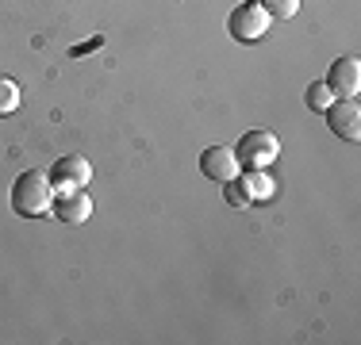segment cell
Returning <instances> with one entry per match:
<instances>
[{
	"label": "cell",
	"instance_id": "8",
	"mask_svg": "<svg viewBox=\"0 0 361 345\" xmlns=\"http://www.w3.org/2000/svg\"><path fill=\"white\" fill-rule=\"evenodd\" d=\"M50 211H54V219L77 227V222H85L92 215V196L85 192V188H77V192H58L54 203H50Z\"/></svg>",
	"mask_w": 361,
	"mask_h": 345
},
{
	"label": "cell",
	"instance_id": "13",
	"mask_svg": "<svg viewBox=\"0 0 361 345\" xmlns=\"http://www.w3.org/2000/svg\"><path fill=\"white\" fill-rule=\"evenodd\" d=\"M257 4L265 8L269 20H292V15L300 12V0H257Z\"/></svg>",
	"mask_w": 361,
	"mask_h": 345
},
{
	"label": "cell",
	"instance_id": "11",
	"mask_svg": "<svg viewBox=\"0 0 361 345\" xmlns=\"http://www.w3.org/2000/svg\"><path fill=\"white\" fill-rule=\"evenodd\" d=\"M223 200H227V207H235V211H246V207L254 203V200H250V192H246V184H243L238 177L223 184Z\"/></svg>",
	"mask_w": 361,
	"mask_h": 345
},
{
	"label": "cell",
	"instance_id": "2",
	"mask_svg": "<svg viewBox=\"0 0 361 345\" xmlns=\"http://www.w3.org/2000/svg\"><path fill=\"white\" fill-rule=\"evenodd\" d=\"M235 153H238V161H243V169H265V165L277 161L281 138L273 131H246L243 138H238Z\"/></svg>",
	"mask_w": 361,
	"mask_h": 345
},
{
	"label": "cell",
	"instance_id": "1",
	"mask_svg": "<svg viewBox=\"0 0 361 345\" xmlns=\"http://www.w3.org/2000/svg\"><path fill=\"white\" fill-rule=\"evenodd\" d=\"M50 203H54V184L47 172H20V180L12 184V211L20 219H39V215H50Z\"/></svg>",
	"mask_w": 361,
	"mask_h": 345
},
{
	"label": "cell",
	"instance_id": "6",
	"mask_svg": "<svg viewBox=\"0 0 361 345\" xmlns=\"http://www.w3.org/2000/svg\"><path fill=\"white\" fill-rule=\"evenodd\" d=\"M326 115V127H331L338 138H350V142H357L361 138V108L354 96H334V104L323 111Z\"/></svg>",
	"mask_w": 361,
	"mask_h": 345
},
{
	"label": "cell",
	"instance_id": "9",
	"mask_svg": "<svg viewBox=\"0 0 361 345\" xmlns=\"http://www.w3.org/2000/svg\"><path fill=\"white\" fill-rule=\"evenodd\" d=\"M250 192V200H269L273 196V180L265 177V169H246V177H238Z\"/></svg>",
	"mask_w": 361,
	"mask_h": 345
},
{
	"label": "cell",
	"instance_id": "4",
	"mask_svg": "<svg viewBox=\"0 0 361 345\" xmlns=\"http://www.w3.org/2000/svg\"><path fill=\"white\" fill-rule=\"evenodd\" d=\"M50 184H54V192H77V188H85L92 180V165L81 158V153H66V158H58L54 165H50Z\"/></svg>",
	"mask_w": 361,
	"mask_h": 345
},
{
	"label": "cell",
	"instance_id": "3",
	"mask_svg": "<svg viewBox=\"0 0 361 345\" xmlns=\"http://www.w3.org/2000/svg\"><path fill=\"white\" fill-rule=\"evenodd\" d=\"M227 31H231V39H238V42H257L269 31V15H265V8L257 4V0H246V4H238L235 12H231Z\"/></svg>",
	"mask_w": 361,
	"mask_h": 345
},
{
	"label": "cell",
	"instance_id": "10",
	"mask_svg": "<svg viewBox=\"0 0 361 345\" xmlns=\"http://www.w3.org/2000/svg\"><path fill=\"white\" fill-rule=\"evenodd\" d=\"M304 100H307V108H312V111H326L334 104V92H331V84H326V81H312V84H307V92H304Z\"/></svg>",
	"mask_w": 361,
	"mask_h": 345
},
{
	"label": "cell",
	"instance_id": "7",
	"mask_svg": "<svg viewBox=\"0 0 361 345\" xmlns=\"http://www.w3.org/2000/svg\"><path fill=\"white\" fill-rule=\"evenodd\" d=\"M326 84H331L334 96H357L361 92V62L354 54L331 62V73H326Z\"/></svg>",
	"mask_w": 361,
	"mask_h": 345
},
{
	"label": "cell",
	"instance_id": "12",
	"mask_svg": "<svg viewBox=\"0 0 361 345\" xmlns=\"http://www.w3.org/2000/svg\"><path fill=\"white\" fill-rule=\"evenodd\" d=\"M20 108V84L12 77H0V115H12Z\"/></svg>",
	"mask_w": 361,
	"mask_h": 345
},
{
	"label": "cell",
	"instance_id": "5",
	"mask_svg": "<svg viewBox=\"0 0 361 345\" xmlns=\"http://www.w3.org/2000/svg\"><path fill=\"white\" fill-rule=\"evenodd\" d=\"M200 172L208 180H216V184H227V180L243 177V161H238V153L231 146H208L200 153Z\"/></svg>",
	"mask_w": 361,
	"mask_h": 345
}]
</instances>
